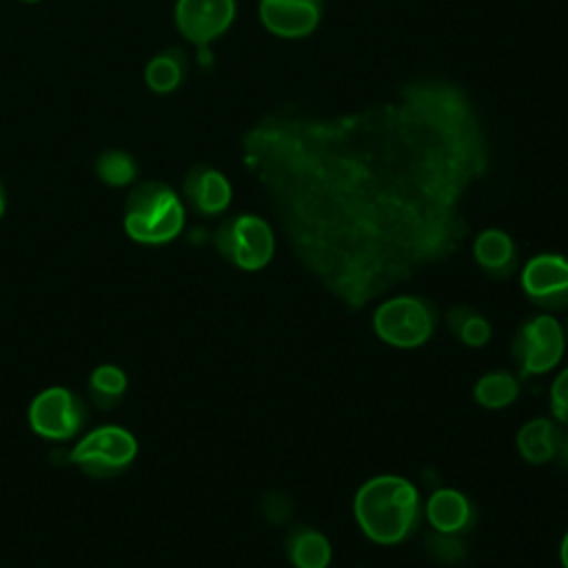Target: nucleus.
<instances>
[{
	"instance_id": "obj_9",
	"label": "nucleus",
	"mask_w": 568,
	"mask_h": 568,
	"mask_svg": "<svg viewBox=\"0 0 568 568\" xmlns=\"http://www.w3.org/2000/svg\"><path fill=\"white\" fill-rule=\"evenodd\" d=\"M235 18V0H178L175 27L193 44H209L220 38Z\"/></svg>"
},
{
	"instance_id": "obj_10",
	"label": "nucleus",
	"mask_w": 568,
	"mask_h": 568,
	"mask_svg": "<svg viewBox=\"0 0 568 568\" xmlns=\"http://www.w3.org/2000/svg\"><path fill=\"white\" fill-rule=\"evenodd\" d=\"M324 0H260L262 24L280 38H304L320 24Z\"/></svg>"
},
{
	"instance_id": "obj_17",
	"label": "nucleus",
	"mask_w": 568,
	"mask_h": 568,
	"mask_svg": "<svg viewBox=\"0 0 568 568\" xmlns=\"http://www.w3.org/2000/svg\"><path fill=\"white\" fill-rule=\"evenodd\" d=\"M184 71H186V60H184L182 51L169 49L149 60V64L144 69V80L153 93L164 95V93L175 91L182 84Z\"/></svg>"
},
{
	"instance_id": "obj_23",
	"label": "nucleus",
	"mask_w": 568,
	"mask_h": 568,
	"mask_svg": "<svg viewBox=\"0 0 568 568\" xmlns=\"http://www.w3.org/2000/svg\"><path fill=\"white\" fill-rule=\"evenodd\" d=\"M264 513H266V517H268L271 521L280 524V521H286V519L291 517L293 508H291V504L286 501V497H282V495H277V493H271V495L266 497Z\"/></svg>"
},
{
	"instance_id": "obj_20",
	"label": "nucleus",
	"mask_w": 568,
	"mask_h": 568,
	"mask_svg": "<svg viewBox=\"0 0 568 568\" xmlns=\"http://www.w3.org/2000/svg\"><path fill=\"white\" fill-rule=\"evenodd\" d=\"M95 173L104 184L120 189V186H129L135 180L138 164L131 153L120 149H109L98 155Z\"/></svg>"
},
{
	"instance_id": "obj_15",
	"label": "nucleus",
	"mask_w": 568,
	"mask_h": 568,
	"mask_svg": "<svg viewBox=\"0 0 568 568\" xmlns=\"http://www.w3.org/2000/svg\"><path fill=\"white\" fill-rule=\"evenodd\" d=\"M126 373L118 364H98L87 382L89 402L100 410L115 408L126 395Z\"/></svg>"
},
{
	"instance_id": "obj_2",
	"label": "nucleus",
	"mask_w": 568,
	"mask_h": 568,
	"mask_svg": "<svg viewBox=\"0 0 568 568\" xmlns=\"http://www.w3.org/2000/svg\"><path fill=\"white\" fill-rule=\"evenodd\" d=\"M184 220L182 197L160 180L140 182L124 202V231L138 244H169L182 233Z\"/></svg>"
},
{
	"instance_id": "obj_24",
	"label": "nucleus",
	"mask_w": 568,
	"mask_h": 568,
	"mask_svg": "<svg viewBox=\"0 0 568 568\" xmlns=\"http://www.w3.org/2000/svg\"><path fill=\"white\" fill-rule=\"evenodd\" d=\"M559 459L564 466H568V435H561V442H559V450H557Z\"/></svg>"
},
{
	"instance_id": "obj_4",
	"label": "nucleus",
	"mask_w": 568,
	"mask_h": 568,
	"mask_svg": "<svg viewBox=\"0 0 568 568\" xmlns=\"http://www.w3.org/2000/svg\"><path fill=\"white\" fill-rule=\"evenodd\" d=\"M27 422L42 439H78L89 424V404L67 386H49L31 399Z\"/></svg>"
},
{
	"instance_id": "obj_13",
	"label": "nucleus",
	"mask_w": 568,
	"mask_h": 568,
	"mask_svg": "<svg viewBox=\"0 0 568 568\" xmlns=\"http://www.w3.org/2000/svg\"><path fill=\"white\" fill-rule=\"evenodd\" d=\"M561 430L555 426L548 417H535L526 422L517 433V448L524 459L530 464H544L552 457H557Z\"/></svg>"
},
{
	"instance_id": "obj_19",
	"label": "nucleus",
	"mask_w": 568,
	"mask_h": 568,
	"mask_svg": "<svg viewBox=\"0 0 568 568\" xmlns=\"http://www.w3.org/2000/svg\"><path fill=\"white\" fill-rule=\"evenodd\" d=\"M448 326L466 346L479 348L490 339L488 320L468 306H455L448 311Z\"/></svg>"
},
{
	"instance_id": "obj_3",
	"label": "nucleus",
	"mask_w": 568,
	"mask_h": 568,
	"mask_svg": "<svg viewBox=\"0 0 568 568\" xmlns=\"http://www.w3.org/2000/svg\"><path fill=\"white\" fill-rule=\"evenodd\" d=\"M138 455L135 435L118 424H102L82 433L69 450V462L93 479H113L131 468Z\"/></svg>"
},
{
	"instance_id": "obj_27",
	"label": "nucleus",
	"mask_w": 568,
	"mask_h": 568,
	"mask_svg": "<svg viewBox=\"0 0 568 568\" xmlns=\"http://www.w3.org/2000/svg\"><path fill=\"white\" fill-rule=\"evenodd\" d=\"M564 333H566V342H568V328H566V331H564Z\"/></svg>"
},
{
	"instance_id": "obj_28",
	"label": "nucleus",
	"mask_w": 568,
	"mask_h": 568,
	"mask_svg": "<svg viewBox=\"0 0 568 568\" xmlns=\"http://www.w3.org/2000/svg\"><path fill=\"white\" fill-rule=\"evenodd\" d=\"M22 2H38V0H22Z\"/></svg>"
},
{
	"instance_id": "obj_18",
	"label": "nucleus",
	"mask_w": 568,
	"mask_h": 568,
	"mask_svg": "<svg viewBox=\"0 0 568 568\" xmlns=\"http://www.w3.org/2000/svg\"><path fill=\"white\" fill-rule=\"evenodd\" d=\"M519 395V382L506 371H493L477 379L475 399L486 408H504Z\"/></svg>"
},
{
	"instance_id": "obj_14",
	"label": "nucleus",
	"mask_w": 568,
	"mask_h": 568,
	"mask_svg": "<svg viewBox=\"0 0 568 568\" xmlns=\"http://www.w3.org/2000/svg\"><path fill=\"white\" fill-rule=\"evenodd\" d=\"M479 266L493 275H508L515 266V244L508 233L499 229H486L477 235L473 246Z\"/></svg>"
},
{
	"instance_id": "obj_7",
	"label": "nucleus",
	"mask_w": 568,
	"mask_h": 568,
	"mask_svg": "<svg viewBox=\"0 0 568 568\" xmlns=\"http://www.w3.org/2000/svg\"><path fill=\"white\" fill-rule=\"evenodd\" d=\"M566 351V333L550 313L524 322L515 335L513 353L524 375H539L555 368Z\"/></svg>"
},
{
	"instance_id": "obj_6",
	"label": "nucleus",
	"mask_w": 568,
	"mask_h": 568,
	"mask_svg": "<svg viewBox=\"0 0 568 568\" xmlns=\"http://www.w3.org/2000/svg\"><path fill=\"white\" fill-rule=\"evenodd\" d=\"M215 246L231 264L244 271H257L271 262L275 237L266 220L253 213H242L226 220L215 231Z\"/></svg>"
},
{
	"instance_id": "obj_12",
	"label": "nucleus",
	"mask_w": 568,
	"mask_h": 568,
	"mask_svg": "<svg viewBox=\"0 0 568 568\" xmlns=\"http://www.w3.org/2000/svg\"><path fill=\"white\" fill-rule=\"evenodd\" d=\"M426 517L437 532L455 535L470 524V501L455 488H439L426 504Z\"/></svg>"
},
{
	"instance_id": "obj_5",
	"label": "nucleus",
	"mask_w": 568,
	"mask_h": 568,
	"mask_svg": "<svg viewBox=\"0 0 568 568\" xmlns=\"http://www.w3.org/2000/svg\"><path fill=\"white\" fill-rule=\"evenodd\" d=\"M377 337L397 348H415L428 342L435 331L433 308L413 295H397L382 302L373 315Z\"/></svg>"
},
{
	"instance_id": "obj_11",
	"label": "nucleus",
	"mask_w": 568,
	"mask_h": 568,
	"mask_svg": "<svg viewBox=\"0 0 568 568\" xmlns=\"http://www.w3.org/2000/svg\"><path fill=\"white\" fill-rule=\"evenodd\" d=\"M182 191L189 206L200 215H217L226 211L233 197V189L226 175L206 164H197L186 173Z\"/></svg>"
},
{
	"instance_id": "obj_16",
	"label": "nucleus",
	"mask_w": 568,
	"mask_h": 568,
	"mask_svg": "<svg viewBox=\"0 0 568 568\" xmlns=\"http://www.w3.org/2000/svg\"><path fill=\"white\" fill-rule=\"evenodd\" d=\"M286 550L295 568H326L331 564V544L313 528H295L288 535Z\"/></svg>"
},
{
	"instance_id": "obj_8",
	"label": "nucleus",
	"mask_w": 568,
	"mask_h": 568,
	"mask_svg": "<svg viewBox=\"0 0 568 568\" xmlns=\"http://www.w3.org/2000/svg\"><path fill=\"white\" fill-rule=\"evenodd\" d=\"M524 293L541 308H568V260L557 253H541L526 262L521 273Z\"/></svg>"
},
{
	"instance_id": "obj_25",
	"label": "nucleus",
	"mask_w": 568,
	"mask_h": 568,
	"mask_svg": "<svg viewBox=\"0 0 568 568\" xmlns=\"http://www.w3.org/2000/svg\"><path fill=\"white\" fill-rule=\"evenodd\" d=\"M561 564H564V568H568V532L561 541Z\"/></svg>"
},
{
	"instance_id": "obj_22",
	"label": "nucleus",
	"mask_w": 568,
	"mask_h": 568,
	"mask_svg": "<svg viewBox=\"0 0 568 568\" xmlns=\"http://www.w3.org/2000/svg\"><path fill=\"white\" fill-rule=\"evenodd\" d=\"M428 548L430 552L442 559V561H457L462 559L464 555V546H462V539L453 537V535H446V532H439L435 537L428 539Z\"/></svg>"
},
{
	"instance_id": "obj_1",
	"label": "nucleus",
	"mask_w": 568,
	"mask_h": 568,
	"mask_svg": "<svg viewBox=\"0 0 568 568\" xmlns=\"http://www.w3.org/2000/svg\"><path fill=\"white\" fill-rule=\"evenodd\" d=\"M353 510L371 541L393 546L415 530L419 521V493L404 477L379 475L357 490Z\"/></svg>"
},
{
	"instance_id": "obj_26",
	"label": "nucleus",
	"mask_w": 568,
	"mask_h": 568,
	"mask_svg": "<svg viewBox=\"0 0 568 568\" xmlns=\"http://www.w3.org/2000/svg\"><path fill=\"white\" fill-rule=\"evenodd\" d=\"M4 209H7V193H4V186L0 182V217L4 215Z\"/></svg>"
},
{
	"instance_id": "obj_21",
	"label": "nucleus",
	"mask_w": 568,
	"mask_h": 568,
	"mask_svg": "<svg viewBox=\"0 0 568 568\" xmlns=\"http://www.w3.org/2000/svg\"><path fill=\"white\" fill-rule=\"evenodd\" d=\"M550 408L559 422L568 424V366L555 377L550 386Z\"/></svg>"
}]
</instances>
